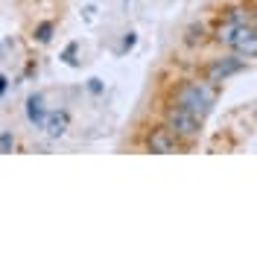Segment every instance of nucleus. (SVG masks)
<instances>
[{
    "label": "nucleus",
    "instance_id": "1a4fd4ad",
    "mask_svg": "<svg viewBox=\"0 0 257 257\" xmlns=\"http://www.w3.org/2000/svg\"><path fill=\"white\" fill-rule=\"evenodd\" d=\"M50 35H53V24L50 21H44V24H38V30H35V38L41 41V44H47Z\"/></svg>",
    "mask_w": 257,
    "mask_h": 257
},
{
    "label": "nucleus",
    "instance_id": "f03ea898",
    "mask_svg": "<svg viewBox=\"0 0 257 257\" xmlns=\"http://www.w3.org/2000/svg\"><path fill=\"white\" fill-rule=\"evenodd\" d=\"M213 41L231 47L234 53H240L242 59H257V24H234V21H225L213 30Z\"/></svg>",
    "mask_w": 257,
    "mask_h": 257
},
{
    "label": "nucleus",
    "instance_id": "20e7f679",
    "mask_svg": "<svg viewBox=\"0 0 257 257\" xmlns=\"http://www.w3.org/2000/svg\"><path fill=\"white\" fill-rule=\"evenodd\" d=\"M242 67H245V59H242L240 53H231V56H219V59H213V62L205 67V79L210 82H225L231 79V76H237Z\"/></svg>",
    "mask_w": 257,
    "mask_h": 257
},
{
    "label": "nucleus",
    "instance_id": "f257e3e1",
    "mask_svg": "<svg viewBox=\"0 0 257 257\" xmlns=\"http://www.w3.org/2000/svg\"><path fill=\"white\" fill-rule=\"evenodd\" d=\"M216 82L210 79H187L181 82L176 91H173V105H181V108H187L190 114L196 117H208L213 111V105H216Z\"/></svg>",
    "mask_w": 257,
    "mask_h": 257
},
{
    "label": "nucleus",
    "instance_id": "6e6552de",
    "mask_svg": "<svg viewBox=\"0 0 257 257\" xmlns=\"http://www.w3.org/2000/svg\"><path fill=\"white\" fill-rule=\"evenodd\" d=\"M225 21H234V24H248V21H254L251 12L245 9V6H228L225 9Z\"/></svg>",
    "mask_w": 257,
    "mask_h": 257
},
{
    "label": "nucleus",
    "instance_id": "0eeeda50",
    "mask_svg": "<svg viewBox=\"0 0 257 257\" xmlns=\"http://www.w3.org/2000/svg\"><path fill=\"white\" fill-rule=\"evenodd\" d=\"M27 117H30V123L35 126H44V120H47V111H44V96H30L27 99Z\"/></svg>",
    "mask_w": 257,
    "mask_h": 257
},
{
    "label": "nucleus",
    "instance_id": "ddd939ff",
    "mask_svg": "<svg viewBox=\"0 0 257 257\" xmlns=\"http://www.w3.org/2000/svg\"><path fill=\"white\" fill-rule=\"evenodd\" d=\"M6 88H9V82H6V76H3V73H0V94H3Z\"/></svg>",
    "mask_w": 257,
    "mask_h": 257
},
{
    "label": "nucleus",
    "instance_id": "423d86ee",
    "mask_svg": "<svg viewBox=\"0 0 257 257\" xmlns=\"http://www.w3.org/2000/svg\"><path fill=\"white\" fill-rule=\"evenodd\" d=\"M67 126H70V117H67V111H50L47 120H44V128H47L50 138H62L64 132H67Z\"/></svg>",
    "mask_w": 257,
    "mask_h": 257
},
{
    "label": "nucleus",
    "instance_id": "4468645a",
    "mask_svg": "<svg viewBox=\"0 0 257 257\" xmlns=\"http://www.w3.org/2000/svg\"><path fill=\"white\" fill-rule=\"evenodd\" d=\"M251 18H254V24H257V6H251Z\"/></svg>",
    "mask_w": 257,
    "mask_h": 257
},
{
    "label": "nucleus",
    "instance_id": "9b49d317",
    "mask_svg": "<svg viewBox=\"0 0 257 257\" xmlns=\"http://www.w3.org/2000/svg\"><path fill=\"white\" fill-rule=\"evenodd\" d=\"M135 41H138V38H135V32H126V38H123V50L135 47Z\"/></svg>",
    "mask_w": 257,
    "mask_h": 257
},
{
    "label": "nucleus",
    "instance_id": "9d476101",
    "mask_svg": "<svg viewBox=\"0 0 257 257\" xmlns=\"http://www.w3.org/2000/svg\"><path fill=\"white\" fill-rule=\"evenodd\" d=\"M15 149V135L12 132H0V152H12Z\"/></svg>",
    "mask_w": 257,
    "mask_h": 257
},
{
    "label": "nucleus",
    "instance_id": "39448f33",
    "mask_svg": "<svg viewBox=\"0 0 257 257\" xmlns=\"http://www.w3.org/2000/svg\"><path fill=\"white\" fill-rule=\"evenodd\" d=\"M146 149H149V152H158V155H167V152H178V149H181V141H178L167 126H161V128H152V132H149Z\"/></svg>",
    "mask_w": 257,
    "mask_h": 257
},
{
    "label": "nucleus",
    "instance_id": "f8f14e48",
    "mask_svg": "<svg viewBox=\"0 0 257 257\" xmlns=\"http://www.w3.org/2000/svg\"><path fill=\"white\" fill-rule=\"evenodd\" d=\"M88 88H91L94 94H99V91H102V82H99V79H91V85H88Z\"/></svg>",
    "mask_w": 257,
    "mask_h": 257
},
{
    "label": "nucleus",
    "instance_id": "7ed1b4c3",
    "mask_svg": "<svg viewBox=\"0 0 257 257\" xmlns=\"http://www.w3.org/2000/svg\"><path fill=\"white\" fill-rule=\"evenodd\" d=\"M164 126L170 128L181 144H190V141H196L202 135V117L190 114L187 108H181V105H170L164 111Z\"/></svg>",
    "mask_w": 257,
    "mask_h": 257
}]
</instances>
